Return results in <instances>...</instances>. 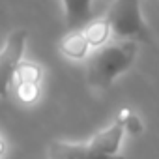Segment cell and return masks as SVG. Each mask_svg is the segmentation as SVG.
Returning a JSON list of instances; mask_svg holds the SVG:
<instances>
[{
	"mask_svg": "<svg viewBox=\"0 0 159 159\" xmlns=\"http://www.w3.org/2000/svg\"><path fill=\"white\" fill-rule=\"evenodd\" d=\"M137 49V41L127 39L114 45H105L96 51L86 66L88 83L94 88H109L118 75L133 66Z\"/></svg>",
	"mask_w": 159,
	"mask_h": 159,
	"instance_id": "cell-1",
	"label": "cell"
},
{
	"mask_svg": "<svg viewBox=\"0 0 159 159\" xmlns=\"http://www.w3.org/2000/svg\"><path fill=\"white\" fill-rule=\"evenodd\" d=\"M15 77H19V84H38L41 77V67L32 62H21Z\"/></svg>",
	"mask_w": 159,
	"mask_h": 159,
	"instance_id": "cell-9",
	"label": "cell"
},
{
	"mask_svg": "<svg viewBox=\"0 0 159 159\" xmlns=\"http://www.w3.org/2000/svg\"><path fill=\"white\" fill-rule=\"evenodd\" d=\"M26 30L19 28L6 39L0 49V98H6L8 90L17 75V69L23 62V52L26 45Z\"/></svg>",
	"mask_w": 159,
	"mask_h": 159,
	"instance_id": "cell-3",
	"label": "cell"
},
{
	"mask_svg": "<svg viewBox=\"0 0 159 159\" xmlns=\"http://www.w3.org/2000/svg\"><path fill=\"white\" fill-rule=\"evenodd\" d=\"M90 47H105L112 30H111V25L109 21L103 17V19H96V21H90L84 28H83Z\"/></svg>",
	"mask_w": 159,
	"mask_h": 159,
	"instance_id": "cell-8",
	"label": "cell"
},
{
	"mask_svg": "<svg viewBox=\"0 0 159 159\" xmlns=\"http://www.w3.org/2000/svg\"><path fill=\"white\" fill-rule=\"evenodd\" d=\"M122 122H124V127H125V131L127 133H131V135H137V133H140L142 131V122L139 120V116L137 114H133V112H122Z\"/></svg>",
	"mask_w": 159,
	"mask_h": 159,
	"instance_id": "cell-10",
	"label": "cell"
},
{
	"mask_svg": "<svg viewBox=\"0 0 159 159\" xmlns=\"http://www.w3.org/2000/svg\"><path fill=\"white\" fill-rule=\"evenodd\" d=\"M49 159H125L122 155H98L88 142H52L49 146Z\"/></svg>",
	"mask_w": 159,
	"mask_h": 159,
	"instance_id": "cell-5",
	"label": "cell"
},
{
	"mask_svg": "<svg viewBox=\"0 0 159 159\" xmlns=\"http://www.w3.org/2000/svg\"><path fill=\"white\" fill-rule=\"evenodd\" d=\"M124 133H125L124 122H122V118H116L112 125H109L107 129H103L98 135H94L92 140L88 142V146L98 155H118Z\"/></svg>",
	"mask_w": 159,
	"mask_h": 159,
	"instance_id": "cell-4",
	"label": "cell"
},
{
	"mask_svg": "<svg viewBox=\"0 0 159 159\" xmlns=\"http://www.w3.org/2000/svg\"><path fill=\"white\" fill-rule=\"evenodd\" d=\"M105 19L111 25V30L122 41L142 39L150 43V32L140 13V0H114L109 8Z\"/></svg>",
	"mask_w": 159,
	"mask_h": 159,
	"instance_id": "cell-2",
	"label": "cell"
},
{
	"mask_svg": "<svg viewBox=\"0 0 159 159\" xmlns=\"http://www.w3.org/2000/svg\"><path fill=\"white\" fill-rule=\"evenodd\" d=\"M88 49H90V43L83 30H69L60 41L62 54H66L67 58H73V60H83L86 56Z\"/></svg>",
	"mask_w": 159,
	"mask_h": 159,
	"instance_id": "cell-7",
	"label": "cell"
},
{
	"mask_svg": "<svg viewBox=\"0 0 159 159\" xmlns=\"http://www.w3.org/2000/svg\"><path fill=\"white\" fill-rule=\"evenodd\" d=\"M92 2L94 0H62L67 30H83L92 21Z\"/></svg>",
	"mask_w": 159,
	"mask_h": 159,
	"instance_id": "cell-6",
	"label": "cell"
}]
</instances>
